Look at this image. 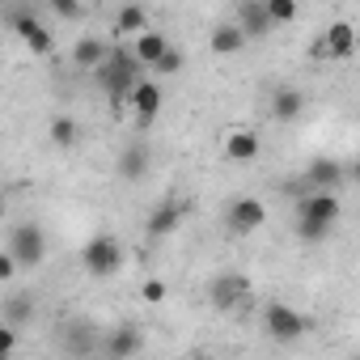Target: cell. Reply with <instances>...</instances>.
<instances>
[{"instance_id": "cell-1", "label": "cell", "mask_w": 360, "mask_h": 360, "mask_svg": "<svg viewBox=\"0 0 360 360\" xmlns=\"http://www.w3.org/2000/svg\"><path fill=\"white\" fill-rule=\"evenodd\" d=\"M343 217V204H339V191H297V238L305 246H318L330 238V229L339 225Z\"/></svg>"}, {"instance_id": "cell-2", "label": "cell", "mask_w": 360, "mask_h": 360, "mask_svg": "<svg viewBox=\"0 0 360 360\" xmlns=\"http://www.w3.org/2000/svg\"><path fill=\"white\" fill-rule=\"evenodd\" d=\"M140 68H144V64L131 56V47H110L106 60L94 68V72H98V85L106 89V98H110L115 110H127V94H131V85L140 81Z\"/></svg>"}, {"instance_id": "cell-3", "label": "cell", "mask_w": 360, "mask_h": 360, "mask_svg": "<svg viewBox=\"0 0 360 360\" xmlns=\"http://www.w3.org/2000/svg\"><path fill=\"white\" fill-rule=\"evenodd\" d=\"M81 267H85L89 276H98V280L115 276V271L123 267V246H119V238H115V233H94V238L81 246Z\"/></svg>"}, {"instance_id": "cell-4", "label": "cell", "mask_w": 360, "mask_h": 360, "mask_svg": "<svg viewBox=\"0 0 360 360\" xmlns=\"http://www.w3.org/2000/svg\"><path fill=\"white\" fill-rule=\"evenodd\" d=\"M161 106H165V89H161L157 81L140 77V81L131 85V94H127V115L136 119V127H140V131H144V127H153V123H157V115H161Z\"/></svg>"}, {"instance_id": "cell-5", "label": "cell", "mask_w": 360, "mask_h": 360, "mask_svg": "<svg viewBox=\"0 0 360 360\" xmlns=\"http://www.w3.org/2000/svg\"><path fill=\"white\" fill-rule=\"evenodd\" d=\"M263 225H267V204L255 200V195H238V200L225 208V229H229L233 238H250V233H259Z\"/></svg>"}, {"instance_id": "cell-6", "label": "cell", "mask_w": 360, "mask_h": 360, "mask_svg": "<svg viewBox=\"0 0 360 360\" xmlns=\"http://www.w3.org/2000/svg\"><path fill=\"white\" fill-rule=\"evenodd\" d=\"M9 255L18 259L22 271L43 267V259H47V233H43L39 225H18V229L9 233Z\"/></svg>"}, {"instance_id": "cell-7", "label": "cell", "mask_w": 360, "mask_h": 360, "mask_svg": "<svg viewBox=\"0 0 360 360\" xmlns=\"http://www.w3.org/2000/svg\"><path fill=\"white\" fill-rule=\"evenodd\" d=\"M347 178H356V165H343L339 157H314L305 169V187L309 191H343Z\"/></svg>"}, {"instance_id": "cell-8", "label": "cell", "mask_w": 360, "mask_h": 360, "mask_svg": "<svg viewBox=\"0 0 360 360\" xmlns=\"http://www.w3.org/2000/svg\"><path fill=\"white\" fill-rule=\"evenodd\" d=\"M263 326H267V335H271L276 343H292V339L305 335V314H297V309L284 305V301H271V305L263 309Z\"/></svg>"}, {"instance_id": "cell-9", "label": "cell", "mask_w": 360, "mask_h": 360, "mask_svg": "<svg viewBox=\"0 0 360 360\" xmlns=\"http://www.w3.org/2000/svg\"><path fill=\"white\" fill-rule=\"evenodd\" d=\"M221 153H225V161L229 165H250L259 153H263V136L255 131V127H229L225 136H221Z\"/></svg>"}, {"instance_id": "cell-10", "label": "cell", "mask_w": 360, "mask_h": 360, "mask_svg": "<svg viewBox=\"0 0 360 360\" xmlns=\"http://www.w3.org/2000/svg\"><path fill=\"white\" fill-rule=\"evenodd\" d=\"M246 297H250V280L238 276V271H225V276H217V280L208 284V301H212L217 309H238Z\"/></svg>"}, {"instance_id": "cell-11", "label": "cell", "mask_w": 360, "mask_h": 360, "mask_svg": "<svg viewBox=\"0 0 360 360\" xmlns=\"http://www.w3.org/2000/svg\"><path fill=\"white\" fill-rule=\"evenodd\" d=\"M183 221H187V200H161V204L148 212V233H153V238H169Z\"/></svg>"}, {"instance_id": "cell-12", "label": "cell", "mask_w": 360, "mask_h": 360, "mask_svg": "<svg viewBox=\"0 0 360 360\" xmlns=\"http://www.w3.org/2000/svg\"><path fill=\"white\" fill-rule=\"evenodd\" d=\"M322 51H326V60H347L352 51H356V30L347 26V22H330L322 34Z\"/></svg>"}, {"instance_id": "cell-13", "label": "cell", "mask_w": 360, "mask_h": 360, "mask_svg": "<svg viewBox=\"0 0 360 360\" xmlns=\"http://www.w3.org/2000/svg\"><path fill=\"white\" fill-rule=\"evenodd\" d=\"M305 110V94L292 89V85H276L271 89V119L276 123H297Z\"/></svg>"}, {"instance_id": "cell-14", "label": "cell", "mask_w": 360, "mask_h": 360, "mask_svg": "<svg viewBox=\"0 0 360 360\" xmlns=\"http://www.w3.org/2000/svg\"><path fill=\"white\" fill-rule=\"evenodd\" d=\"M238 26H242V34L246 39H267L276 26H271V18H267V9H263V0H242V9H238Z\"/></svg>"}, {"instance_id": "cell-15", "label": "cell", "mask_w": 360, "mask_h": 360, "mask_svg": "<svg viewBox=\"0 0 360 360\" xmlns=\"http://www.w3.org/2000/svg\"><path fill=\"white\" fill-rule=\"evenodd\" d=\"M246 43H250V39L242 34V26H238V22H217V26H212V34H208L212 56H238Z\"/></svg>"}, {"instance_id": "cell-16", "label": "cell", "mask_w": 360, "mask_h": 360, "mask_svg": "<svg viewBox=\"0 0 360 360\" xmlns=\"http://www.w3.org/2000/svg\"><path fill=\"white\" fill-rule=\"evenodd\" d=\"M106 51H110L106 39H98V34H81L77 47H72V64H77L81 72H94V68L106 60Z\"/></svg>"}, {"instance_id": "cell-17", "label": "cell", "mask_w": 360, "mask_h": 360, "mask_svg": "<svg viewBox=\"0 0 360 360\" xmlns=\"http://www.w3.org/2000/svg\"><path fill=\"white\" fill-rule=\"evenodd\" d=\"M131 39H136V43H131V56H136L144 68H153V60L169 47V39H165L161 30H153V26H148V30H140V34H131Z\"/></svg>"}, {"instance_id": "cell-18", "label": "cell", "mask_w": 360, "mask_h": 360, "mask_svg": "<svg viewBox=\"0 0 360 360\" xmlns=\"http://www.w3.org/2000/svg\"><path fill=\"white\" fill-rule=\"evenodd\" d=\"M148 9L144 5H119V13H115V34L119 39H131V34H140V30H148Z\"/></svg>"}, {"instance_id": "cell-19", "label": "cell", "mask_w": 360, "mask_h": 360, "mask_svg": "<svg viewBox=\"0 0 360 360\" xmlns=\"http://www.w3.org/2000/svg\"><path fill=\"white\" fill-rule=\"evenodd\" d=\"M144 174H148V148H144V144H127V148L119 153V178L140 183Z\"/></svg>"}, {"instance_id": "cell-20", "label": "cell", "mask_w": 360, "mask_h": 360, "mask_svg": "<svg viewBox=\"0 0 360 360\" xmlns=\"http://www.w3.org/2000/svg\"><path fill=\"white\" fill-rule=\"evenodd\" d=\"M140 347H144V339H140L136 326H115L110 339H106V356H136Z\"/></svg>"}, {"instance_id": "cell-21", "label": "cell", "mask_w": 360, "mask_h": 360, "mask_svg": "<svg viewBox=\"0 0 360 360\" xmlns=\"http://www.w3.org/2000/svg\"><path fill=\"white\" fill-rule=\"evenodd\" d=\"M34 318V297L30 292H13L9 301H5V322L9 326H26Z\"/></svg>"}, {"instance_id": "cell-22", "label": "cell", "mask_w": 360, "mask_h": 360, "mask_svg": "<svg viewBox=\"0 0 360 360\" xmlns=\"http://www.w3.org/2000/svg\"><path fill=\"white\" fill-rule=\"evenodd\" d=\"M47 136H51L56 148H72V144H77V119H72V115H56L51 127H47Z\"/></svg>"}, {"instance_id": "cell-23", "label": "cell", "mask_w": 360, "mask_h": 360, "mask_svg": "<svg viewBox=\"0 0 360 360\" xmlns=\"http://www.w3.org/2000/svg\"><path fill=\"white\" fill-rule=\"evenodd\" d=\"M263 9H267L271 26H288V22H297V13H301L297 0H263Z\"/></svg>"}, {"instance_id": "cell-24", "label": "cell", "mask_w": 360, "mask_h": 360, "mask_svg": "<svg viewBox=\"0 0 360 360\" xmlns=\"http://www.w3.org/2000/svg\"><path fill=\"white\" fill-rule=\"evenodd\" d=\"M153 72H157V77H174V72H183V51H178V47H165V51L153 60Z\"/></svg>"}, {"instance_id": "cell-25", "label": "cell", "mask_w": 360, "mask_h": 360, "mask_svg": "<svg viewBox=\"0 0 360 360\" xmlns=\"http://www.w3.org/2000/svg\"><path fill=\"white\" fill-rule=\"evenodd\" d=\"M22 43H26L34 56H47V51H51V34H47V26H43V22H39V26H34V30H30Z\"/></svg>"}, {"instance_id": "cell-26", "label": "cell", "mask_w": 360, "mask_h": 360, "mask_svg": "<svg viewBox=\"0 0 360 360\" xmlns=\"http://www.w3.org/2000/svg\"><path fill=\"white\" fill-rule=\"evenodd\" d=\"M140 297H144L148 305H161V301L169 297V284H165V280H144V284H140Z\"/></svg>"}, {"instance_id": "cell-27", "label": "cell", "mask_w": 360, "mask_h": 360, "mask_svg": "<svg viewBox=\"0 0 360 360\" xmlns=\"http://www.w3.org/2000/svg\"><path fill=\"white\" fill-rule=\"evenodd\" d=\"M13 347H18V326L0 322V360H5V356H13Z\"/></svg>"}, {"instance_id": "cell-28", "label": "cell", "mask_w": 360, "mask_h": 360, "mask_svg": "<svg viewBox=\"0 0 360 360\" xmlns=\"http://www.w3.org/2000/svg\"><path fill=\"white\" fill-rule=\"evenodd\" d=\"M18 271H22V267H18V259H13L9 250H0V284H13V280H18Z\"/></svg>"}, {"instance_id": "cell-29", "label": "cell", "mask_w": 360, "mask_h": 360, "mask_svg": "<svg viewBox=\"0 0 360 360\" xmlns=\"http://www.w3.org/2000/svg\"><path fill=\"white\" fill-rule=\"evenodd\" d=\"M34 26H39V18H34V13H18V18H13V34H18V39H26Z\"/></svg>"}, {"instance_id": "cell-30", "label": "cell", "mask_w": 360, "mask_h": 360, "mask_svg": "<svg viewBox=\"0 0 360 360\" xmlns=\"http://www.w3.org/2000/svg\"><path fill=\"white\" fill-rule=\"evenodd\" d=\"M51 9H56L60 18H77V13H81V0H51Z\"/></svg>"}, {"instance_id": "cell-31", "label": "cell", "mask_w": 360, "mask_h": 360, "mask_svg": "<svg viewBox=\"0 0 360 360\" xmlns=\"http://www.w3.org/2000/svg\"><path fill=\"white\" fill-rule=\"evenodd\" d=\"M0 212H5V200H0Z\"/></svg>"}]
</instances>
